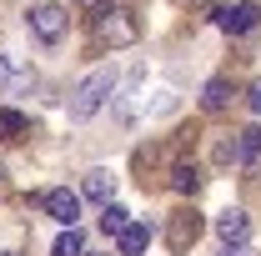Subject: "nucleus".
Here are the masks:
<instances>
[{
    "instance_id": "1",
    "label": "nucleus",
    "mask_w": 261,
    "mask_h": 256,
    "mask_svg": "<svg viewBox=\"0 0 261 256\" xmlns=\"http://www.w3.org/2000/svg\"><path fill=\"white\" fill-rule=\"evenodd\" d=\"M111 96H116V70H111V65H100V70H91V75L70 91V106H65V111H70V121H91Z\"/></svg>"
},
{
    "instance_id": "2",
    "label": "nucleus",
    "mask_w": 261,
    "mask_h": 256,
    "mask_svg": "<svg viewBox=\"0 0 261 256\" xmlns=\"http://www.w3.org/2000/svg\"><path fill=\"white\" fill-rule=\"evenodd\" d=\"M96 40L111 45V50H126V45L141 40V20L130 15L126 5H100L96 10Z\"/></svg>"
},
{
    "instance_id": "3",
    "label": "nucleus",
    "mask_w": 261,
    "mask_h": 256,
    "mask_svg": "<svg viewBox=\"0 0 261 256\" xmlns=\"http://www.w3.org/2000/svg\"><path fill=\"white\" fill-rule=\"evenodd\" d=\"M25 20H31V35H35V40H45V45L65 40V31H70V15H65L61 5H50V0H45V5H31Z\"/></svg>"
},
{
    "instance_id": "4",
    "label": "nucleus",
    "mask_w": 261,
    "mask_h": 256,
    "mask_svg": "<svg viewBox=\"0 0 261 256\" xmlns=\"http://www.w3.org/2000/svg\"><path fill=\"white\" fill-rule=\"evenodd\" d=\"M211 20H216V25H221L226 35H246V31H256V25H261V5H256V0L216 5V10H211Z\"/></svg>"
},
{
    "instance_id": "5",
    "label": "nucleus",
    "mask_w": 261,
    "mask_h": 256,
    "mask_svg": "<svg viewBox=\"0 0 261 256\" xmlns=\"http://www.w3.org/2000/svg\"><path fill=\"white\" fill-rule=\"evenodd\" d=\"M40 206H45V216H50V221H61V226H75V221H81V196L65 191V186L45 191V196H40Z\"/></svg>"
},
{
    "instance_id": "6",
    "label": "nucleus",
    "mask_w": 261,
    "mask_h": 256,
    "mask_svg": "<svg viewBox=\"0 0 261 256\" xmlns=\"http://www.w3.org/2000/svg\"><path fill=\"white\" fill-rule=\"evenodd\" d=\"M216 236H221V246H246V236H251V221H246V211L241 206H231L216 216Z\"/></svg>"
},
{
    "instance_id": "7",
    "label": "nucleus",
    "mask_w": 261,
    "mask_h": 256,
    "mask_svg": "<svg viewBox=\"0 0 261 256\" xmlns=\"http://www.w3.org/2000/svg\"><path fill=\"white\" fill-rule=\"evenodd\" d=\"M196 236H201V216H196V211H176V216H171V226H166L171 251H186Z\"/></svg>"
},
{
    "instance_id": "8",
    "label": "nucleus",
    "mask_w": 261,
    "mask_h": 256,
    "mask_svg": "<svg viewBox=\"0 0 261 256\" xmlns=\"http://www.w3.org/2000/svg\"><path fill=\"white\" fill-rule=\"evenodd\" d=\"M256 156H261V126L236 131V166H256Z\"/></svg>"
},
{
    "instance_id": "9",
    "label": "nucleus",
    "mask_w": 261,
    "mask_h": 256,
    "mask_svg": "<svg viewBox=\"0 0 261 256\" xmlns=\"http://www.w3.org/2000/svg\"><path fill=\"white\" fill-rule=\"evenodd\" d=\"M231 96H236V91H231V81H221V75H216V81H206V91H201V106H206V111H226Z\"/></svg>"
},
{
    "instance_id": "10",
    "label": "nucleus",
    "mask_w": 261,
    "mask_h": 256,
    "mask_svg": "<svg viewBox=\"0 0 261 256\" xmlns=\"http://www.w3.org/2000/svg\"><path fill=\"white\" fill-rule=\"evenodd\" d=\"M146 241H151V226H136L130 221L121 236H116V246H121V256H141L146 251Z\"/></svg>"
},
{
    "instance_id": "11",
    "label": "nucleus",
    "mask_w": 261,
    "mask_h": 256,
    "mask_svg": "<svg viewBox=\"0 0 261 256\" xmlns=\"http://www.w3.org/2000/svg\"><path fill=\"white\" fill-rule=\"evenodd\" d=\"M50 256H86V241H81V231L75 226H65L61 236H56V251Z\"/></svg>"
},
{
    "instance_id": "12",
    "label": "nucleus",
    "mask_w": 261,
    "mask_h": 256,
    "mask_svg": "<svg viewBox=\"0 0 261 256\" xmlns=\"http://www.w3.org/2000/svg\"><path fill=\"white\" fill-rule=\"evenodd\" d=\"M100 226L121 236V231H126V226H130V211H126V206H116V201H106V211H100Z\"/></svg>"
},
{
    "instance_id": "13",
    "label": "nucleus",
    "mask_w": 261,
    "mask_h": 256,
    "mask_svg": "<svg viewBox=\"0 0 261 256\" xmlns=\"http://www.w3.org/2000/svg\"><path fill=\"white\" fill-rule=\"evenodd\" d=\"M171 186H176V191H181V196H191L196 186H201V176H196V166H186V161H181V166L171 171Z\"/></svg>"
},
{
    "instance_id": "14",
    "label": "nucleus",
    "mask_w": 261,
    "mask_h": 256,
    "mask_svg": "<svg viewBox=\"0 0 261 256\" xmlns=\"http://www.w3.org/2000/svg\"><path fill=\"white\" fill-rule=\"evenodd\" d=\"M86 196L106 206V201H111V176H106V171H91V176H86Z\"/></svg>"
},
{
    "instance_id": "15",
    "label": "nucleus",
    "mask_w": 261,
    "mask_h": 256,
    "mask_svg": "<svg viewBox=\"0 0 261 256\" xmlns=\"http://www.w3.org/2000/svg\"><path fill=\"white\" fill-rule=\"evenodd\" d=\"M20 131H25V116H20V111H0V136H10V141H15Z\"/></svg>"
},
{
    "instance_id": "16",
    "label": "nucleus",
    "mask_w": 261,
    "mask_h": 256,
    "mask_svg": "<svg viewBox=\"0 0 261 256\" xmlns=\"http://www.w3.org/2000/svg\"><path fill=\"white\" fill-rule=\"evenodd\" d=\"M246 106H251V111H256V116H261V81H256V86H251V100H246Z\"/></svg>"
},
{
    "instance_id": "17",
    "label": "nucleus",
    "mask_w": 261,
    "mask_h": 256,
    "mask_svg": "<svg viewBox=\"0 0 261 256\" xmlns=\"http://www.w3.org/2000/svg\"><path fill=\"white\" fill-rule=\"evenodd\" d=\"M5 86H10V61L0 56V91H5Z\"/></svg>"
},
{
    "instance_id": "18",
    "label": "nucleus",
    "mask_w": 261,
    "mask_h": 256,
    "mask_svg": "<svg viewBox=\"0 0 261 256\" xmlns=\"http://www.w3.org/2000/svg\"><path fill=\"white\" fill-rule=\"evenodd\" d=\"M221 256H246V251H241V246H226V251H221Z\"/></svg>"
},
{
    "instance_id": "19",
    "label": "nucleus",
    "mask_w": 261,
    "mask_h": 256,
    "mask_svg": "<svg viewBox=\"0 0 261 256\" xmlns=\"http://www.w3.org/2000/svg\"><path fill=\"white\" fill-rule=\"evenodd\" d=\"M5 191H10V181H5V171H0V196H5Z\"/></svg>"
},
{
    "instance_id": "20",
    "label": "nucleus",
    "mask_w": 261,
    "mask_h": 256,
    "mask_svg": "<svg viewBox=\"0 0 261 256\" xmlns=\"http://www.w3.org/2000/svg\"><path fill=\"white\" fill-rule=\"evenodd\" d=\"M81 5H100V0H81Z\"/></svg>"
},
{
    "instance_id": "21",
    "label": "nucleus",
    "mask_w": 261,
    "mask_h": 256,
    "mask_svg": "<svg viewBox=\"0 0 261 256\" xmlns=\"http://www.w3.org/2000/svg\"><path fill=\"white\" fill-rule=\"evenodd\" d=\"M0 256H15V251H0Z\"/></svg>"
}]
</instances>
